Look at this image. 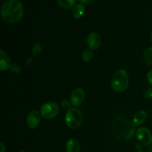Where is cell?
<instances>
[{"instance_id":"1","label":"cell","mask_w":152,"mask_h":152,"mask_svg":"<svg viewBox=\"0 0 152 152\" xmlns=\"http://www.w3.org/2000/svg\"><path fill=\"white\" fill-rule=\"evenodd\" d=\"M23 13V6L18 0H7L1 6V16L8 23L19 22L22 19Z\"/></svg>"},{"instance_id":"2","label":"cell","mask_w":152,"mask_h":152,"mask_svg":"<svg viewBox=\"0 0 152 152\" xmlns=\"http://www.w3.org/2000/svg\"><path fill=\"white\" fill-rule=\"evenodd\" d=\"M133 123H131L122 117H117L112 124V132L117 139L122 141H128L132 139L135 132Z\"/></svg>"},{"instance_id":"3","label":"cell","mask_w":152,"mask_h":152,"mask_svg":"<svg viewBox=\"0 0 152 152\" xmlns=\"http://www.w3.org/2000/svg\"><path fill=\"white\" fill-rule=\"evenodd\" d=\"M129 84V77L125 70L117 71L114 74L111 80V86L114 91L117 92H123L127 89Z\"/></svg>"},{"instance_id":"4","label":"cell","mask_w":152,"mask_h":152,"mask_svg":"<svg viewBox=\"0 0 152 152\" xmlns=\"http://www.w3.org/2000/svg\"><path fill=\"white\" fill-rule=\"evenodd\" d=\"M65 123L71 129H77L83 122V114L77 108H71L65 114Z\"/></svg>"},{"instance_id":"5","label":"cell","mask_w":152,"mask_h":152,"mask_svg":"<svg viewBox=\"0 0 152 152\" xmlns=\"http://www.w3.org/2000/svg\"><path fill=\"white\" fill-rule=\"evenodd\" d=\"M59 112V107L56 102H50L45 103L40 109L42 117L45 120H51L58 115Z\"/></svg>"},{"instance_id":"6","label":"cell","mask_w":152,"mask_h":152,"mask_svg":"<svg viewBox=\"0 0 152 152\" xmlns=\"http://www.w3.org/2000/svg\"><path fill=\"white\" fill-rule=\"evenodd\" d=\"M136 137L140 143L145 146H148L152 144V134L147 128L141 127L137 130Z\"/></svg>"},{"instance_id":"7","label":"cell","mask_w":152,"mask_h":152,"mask_svg":"<svg viewBox=\"0 0 152 152\" xmlns=\"http://www.w3.org/2000/svg\"><path fill=\"white\" fill-rule=\"evenodd\" d=\"M85 99V91L83 89L76 88L71 93V96H70V102L71 105L77 107L81 105Z\"/></svg>"},{"instance_id":"8","label":"cell","mask_w":152,"mask_h":152,"mask_svg":"<svg viewBox=\"0 0 152 152\" xmlns=\"http://www.w3.org/2000/svg\"><path fill=\"white\" fill-rule=\"evenodd\" d=\"M40 120L41 114H39L37 111H32L28 114L27 117V125L30 129H36L40 123Z\"/></svg>"},{"instance_id":"9","label":"cell","mask_w":152,"mask_h":152,"mask_svg":"<svg viewBox=\"0 0 152 152\" xmlns=\"http://www.w3.org/2000/svg\"><path fill=\"white\" fill-rule=\"evenodd\" d=\"M101 37L97 33H91L87 39V43L89 48L91 50H96L101 45Z\"/></svg>"},{"instance_id":"10","label":"cell","mask_w":152,"mask_h":152,"mask_svg":"<svg viewBox=\"0 0 152 152\" xmlns=\"http://www.w3.org/2000/svg\"><path fill=\"white\" fill-rule=\"evenodd\" d=\"M0 56H1V62H0V70L1 71H7L10 68L11 62L10 58L3 50H0Z\"/></svg>"},{"instance_id":"11","label":"cell","mask_w":152,"mask_h":152,"mask_svg":"<svg viewBox=\"0 0 152 152\" xmlns=\"http://www.w3.org/2000/svg\"><path fill=\"white\" fill-rule=\"evenodd\" d=\"M147 116H148L147 115V113L145 111L140 110V111H137L134 115L132 123H133V124L134 126H140V125L142 124L146 120Z\"/></svg>"},{"instance_id":"12","label":"cell","mask_w":152,"mask_h":152,"mask_svg":"<svg viewBox=\"0 0 152 152\" xmlns=\"http://www.w3.org/2000/svg\"><path fill=\"white\" fill-rule=\"evenodd\" d=\"M66 150L67 152H80V142L75 139L68 140L66 143Z\"/></svg>"},{"instance_id":"13","label":"cell","mask_w":152,"mask_h":152,"mask_svg":"<svg viewBox=\"0 0 152 152\" xmlns=\"http://www.w3.org/2000/svg\"><path fill=\"white\" fill-rule=\"evenodd\" d=\"M85 10H86V9H85V6L83 5V4H82V3L77 4L73 7V16L75 18H77V19H80V18H81L84 15Z\"/></svg>"},{"instance_id":"14","label":"cell","mask_w":152,"mask_h":152,"mask_svg":"<svg viewBox=\"0 0 152 152\" xmlns=\"http://www.w3.org/2000/svg\"><path fill=\"white\" fill-rule=\"evenodd\" d=\"M76 1L77 0H57V2L60 7L65 9H69L76 5Z\"/></svg>"},{"instance_id":"15","label":"cell","mask_w":152,"mask_h":152,"mask_svg":"<svg viewBox=\"0 0 152 152\" xmlns=\"http://www.w3.org/2000/svg\"><path fill=\"white\" fill-rule=\"evenodd\" d=\"M143 59L145 63L148 65H152V47L148 48L145 50Z\"/></svg>"},{"instance_id":"16","label":"cell","mask_w":152,"mask_h":152,"mask_svg":"<svg viewBox=\"0 0 152 152\" xmlns=\"http://www.w3.org/2000/svg\"><path fill=\"white\" fill-rule=\"evenodd\" d=\"M93 56H94L93 50H92L91 49L88 48V49H86V50L83 52L82 58H83V61H85V62H89V61L93 58Z\"/></svg>"},{"instance_id":"17","label":"cell","mask_w":152,"mask_h":152,"mask_svg":"<svg viewBox=\"0 0 152 152\" xmlns=\"http://www.w3.org/2000/svg\"><path fill=\"white\" fill-rule=\"evenodd\" d=\"M42 50V47L39 43H35L33 46V54L34 56H37V55L40 54V53Z\"/></svg>"},{"instance_id":"18","label":"cell","mask_w":152,"mask_h":152,"mask_svg":"<svg viewBox=\"0 0 152 152\" xmlns=\"http://www.w3.org/2000/svg\"><path fill=\"white\" fill-rule=\"evenodd\" d=\"M10 69L12 72L16 73V74L20 73L21 71H22V68H21L20 65L16 63H12L11 65H10Z\"/></svg>"},{"instance_id":"19","label":"cell","mask_w":152,"mask_h":152,"mask_svg":"<svg viewBox=\"0 0 152 152\" xmlns=\"http://www.w3.org/2000/svg\"><path fill=\"white\" fill-rule=\"evenodd\" d=\"M144 96L147 99H152V88H148L146 90L144 91Z\"/></svg>"},{"instance_id":"20","label":"cell","mask_w":152,"mask_h":152,"mask_svg":"<svg viewBox=\"0 0 152 152\" xmlns=\"http://www.w3.org/2000/svg\"><path fill=\"white\" fill-rule=\"evenodd\" d=\"M71 102H69V101L67 100V99H64V100H62V106L65 110L69 111V110L71 108Z\"/></svg>"},{"instance_id":"21","label":"cell","mask_w":152,"mask_h":152,"mask_svg":"<svg viewBox=\"0 0 152 152\" xmlns=\"http://www.w3.org/2000/svg\"><path fill=\"white\" fill-rule=\"evenodd\" d=\"M146 77H147V80H148V82L149 83V84L152 86V70L151 71H148V74H147Z\"/></svg>"},{"instance_id":"22","label":"cell","mask_w":152,"mask_h":152,"mask_svg":"<svg viewBox=\"0 0 152 152\" xmlns=\"http://www.w3.org/2000/svg\"><path fill=\"white\" fill-rule=\"evenodd\" d=\"M94 1L95 0H80L82 4H91V3H93Z\"/></svg>"},{"instance_id":"23","label":"cell","mask_w":152,"mask_h":152,"mask_svg":"<svg viewBox=\"0 0 152 152\" xmlns=\"http://www.w3.org/2000/svg\"><path fill=\"white\" fill-rule=\"evenodd\" d=\"M0 146H1V151H0V152H5L6 148L5 146H4V144H3V142H1V143H0Z\"/></svg>"},{"instance_id":"24","label":"cell","mask_w":152,"mask_h":152,"mask_svg":"<svg viewBox=\"0 0 152 152\" xmlns=\"http://www.w3.org/2000/svg\"><path fill=\"white\" fill-rule=\"evenodd\" d=\"M137 148L139 150V151H140V145L139 144H137V145H136V149H137Z\"/></svg>"},{"instance_id":"25","label":"cell","mask_w":152,"mask_h":152,"mask_svg":"<svg viewBox=\"0 0 152 152\" xmlns=\"http://www.w3.org/2000/svg\"><path fill=\"white\" fill-rule=\"evenodd\" d=\"M148 152H152V145H150L149 149H148Z\"/></svg>"},{"instance_id":"26","label":"cell","mask_w":152,"mask_h":152,"mask_svg":"<svg viewBox=\"0 0 152 152\" xmlns=\"http://www.w3.org/2000/svg\"><path fill=\"white\" fill-rule=\"evenodd\" d=\"M151 42H152V34H151Z\"/></svg>"},{"instance_id":"27","label":"cell","mask_w":152,"mask_h":152,"mask_svg":"<svg viewBox=\"0 0 152 152\" xmlns=\"http://www.w3.org/2000/svg\"><path fill=\"white\" fill-rule=\"evenodd\" d=\"M138 152H144V151H138Z\"/></svg>"},{"instance_id":"28","label":"cell","mask_w":152,"mask_h":152,"mask_svg":"<svg viewBox=\"0 0 152 152\" xmlns=\"http://www.w3.org/2000/svg\"><path fill=\"white\" fill-rule=\"evenodd\" d=\"M20 152H25V151H20Z\"/></svg>"}]
</instances>
